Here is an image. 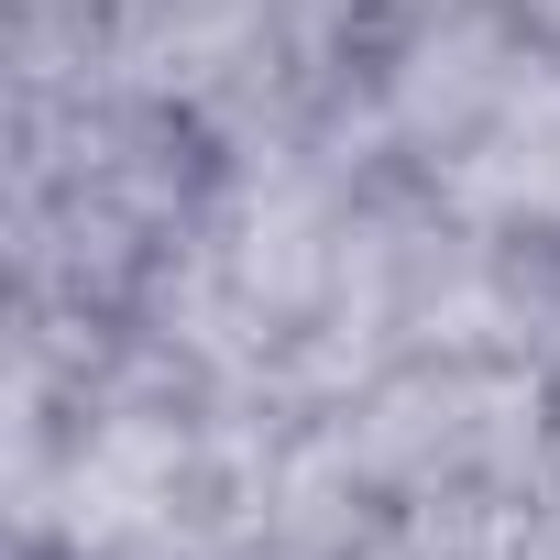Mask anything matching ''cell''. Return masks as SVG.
Wrapping results in <instances>:
<instances>
[{
	"instance_id": "1",
	"label": "cell",
	"mask_w": 560,
	"mask_h": 560,
	"mask_svg": "<svg viewBox=\"0 0 560 560\" xmlns=\"http://www.w3.org/2000/svg\"><path fill=\"white\" fill-rule=\"evenodd\" d=\"M319 56L363 154L483 187L527 110L560 89V12L549 0H330Z\"/></svg>"
}]
</instances>
